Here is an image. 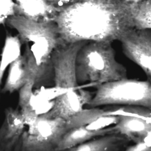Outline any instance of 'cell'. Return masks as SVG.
<instances>
[{
    "label": "cell",
    "mask_w": 151,
    "mask_h": 151,
    "mask_svg": "<svg viewBox=\"0 0 151 151\" xmlns=\"http://www.w3.org/2000/svg\"><path fill=\"white\" fill-rule=\"evenodd\" d=\"M53 21L64 44L112 43L134 29L125 0H77L60 8Z\"/></svg>",
    "instance_id": "cell-1"
},
{
    "label": "cell",
    "mask_w": 151,
    "mask_h": 151,
    "mask_svg": "<svg viewBox=\"0 0 151 151\" xmlns=\"http://www.w3.org/2000/svg\"><path fill=\"white\" fill-rule=\"evenodd\" d=\"M78 84L96 85L127 78V69L116 59L112 43L88 42L80 48L76 61Z\"/></svg>",
    "instance_id": "cell-2"
},
{
    "label": "cell",
    "mask_w": 151,
    "mask_h": 151,
    "mask_svg": "<svg viewBox=\"0 0 151 151\" xmlns=\"http://www.w3.org/2000/svg\"><path fill=\"white\" fill-rule=\"evenodd\" d=\"M6 24L17 31L23 44L29 43L30 49L38 65L49 61L53 52L64 44L53 20L37 22L15 15L8 19Z\"/></svg>",
    "instance_id": "cell-3"
},
{
    "label": "cell",
    "mask_w": 151,
    "mask_h": 151,
    "mask_svg": "<svg viewBox=\"0 0 151 151\" xmlns=\"http://www.w3.org/2000/svg\"><path fill=\"white\" fill-rule=\"evenodd\" d=\"M90 108L106 105L140 106L151 109V81L127 78L96 86Z\"/></svg>",
    "instance_id": "cell-4"
},
{
    "label": "cell",
    "mask_w": 151,
    "mask_h": 151,
    "mask_svg": "<svg viewBox=\"0 0 151 151\" xmlns=\"http://www.w3.org/2000/svg\"><path fill=\"white\" fill-rule=\"evenodd\" d=\"M24 132L22 149L25 151H55L65 133L70 130L67 120L39 116Z\"/></svg>",
    "instance_id": "cell-5"
},
{
    "label": "cell",
    "mask_w": 151,
    "mask_h": 151,
    "mask_svg": "<svg viewBox=\"0 0 151 151\" xmlns=\"http://www.w3.org/2000/svg\"><path fill=\"white\" fill-rule=\"evenodd\" d=\"M86 41L63 44L52 53L51 62L54 72L55 86L64 89L89 87V84L78 85L76 76V61L80 48Z\"/></svg>",
    "instance_id": "cell-6"
},
{
    "label": "cell",
    "mask_w": 151,
    "mask_h": 151,
    "mask_svg": "<svg viewBox=\"0 0 151 151\" xmlns=\"http://www.w3.org/2000/svg\"><path fill=\"white\" fill-rule=\"evenodd\" d=\"M119 41L125 56L140 67L151 81V29H132Z\"/></svg>",
    "instance_id": "cell-7"
},
{
    "label": "cell",
    "mask_w": 151,
    "mask_h": 151,
    "mask_svg": "<svg viewBox=\"0 0 151 151\" xmlns=\"http://www.w3.org/2000/svg\"><path fill=\"white\" fill-rule=\"evenodd\" d=\"M92 98V93L83 88L71 89L56 98L52 109L42 115L47 118L68 120L82 111Z\"/></svg>",
    "instance_id": "cell-8"
},
{
    "label": "cell",
    "mask_w": 151,
    "mask_h": 151,
    "mask_svg": "<svg viewBox=\"0 0 151 151\" xmlns=\"http://www.w3.org/2000/svg\"><path fill=\"white\" fill-rule=\"evenodd\" d=\"M16 15L37 22L52 21L60 8L46 0H14Z\"/></svg>",
    "instance_id": "cell-9"
},
{
    "label": "cell",
    "mask_w": 151,
    "mask_h": 151,
    "mask_svg": "<svg viewBox=\"0 0 151 151\" xmlns=\"http://www.w3.org/2000/svg\"><path fill=\"white\" fill-rule=\"evenodd\" d=\"M25 125L21 112L12 108L7 109L0 129V150H11L22 138Z\"/></svg>",
    "instance_id": "cell-10"
},
{
    "label": "cell",
    "mask_w": 151,
    "mask_h": 151,
    "mask_svg": "<svg viewBox=\"0 0 151 151\" xmlns=\"http://www.w3.org/2000/svg\"><path fill=\"white\" fill-rule=\"evenodd\" d=\"M117 116V122L113 126L115 132L124 136L129 141L135 143L144 141L151 135V122L137 116Z\"/></svg>",
    "instance_id": "cell-11"
},
{
    "label": "cell",
    "mask_w": 151,
    "mask_h": 151,
    "mask_svg": "<svg viewBox=\"0 0 151 151\" xmlns=\"http://www.w3.org/2000/svg\"><path fill=\"white\" fill-rule=\"evenodd\" d=\"M114 133H116L113 127L99 130L89 129L86 125L75 127L69 130L65 133L55 151H68L94 138Z\"/></svg>",
    "instance_id": "cell-12"
},
{
    "label": "cell",
    "mask_w": 151,
    "mask_h": 151,
    "mask_svg": "<svg viewBox=\"0 0 151 151\" xmlns=\"http://www.w3.org/2000/svg\"><path fill=\"white\" fill-rule=\"evenodd\" d=\"M129 141L118 133L101 136L97 139L89 140L68 150L71 151H117L125 146Z\"/></svg>",
    "instance_id": "cell-13"
},
{
    "label": "cell",
    "mask_w": 151,
    "mask_h": 151,
    "mask_svg": "<svg viewBox=\"0 0 151 151\" xmlns=\"http://www.w3.org/2000/svg\"><path fill=\"white\" fill-rule=\"evenodd\" d=\"M29 82H30L29 76L22 55L9 66L8 75L2 91L12 93L20 90Z\"/></svg>",
    "instance_id": "cell-14"
},
{
    "label": "cell",
    "mask_w": 151,
    "mask_h": 151,
    "mask_svg": "<svg viewBox=\"0 0 151 151\" xmlns=\"http://www.w3.org/2000/svg\"><path fill=\"white\" fill-rule=\"evenodd\" d=\"M23 43L19 36L7 34L1 54L0 87L7 69L21 55Z\"/></svg>",
    "instance_id": "cell-15"
},
{
    "label": "cell",
    "mask_w": 151,
    "mask_h": 151,
    "mask_svg": "<svg viewBox=\"0 0 151 151\" xmlns=\"http://www.w3.org/2000/svg\"><path fill=\"white\" fill-rule=\"evenodd\" d=\"M130 13L134 29H151V0L130 2Z\"/></svg>",
    "instance_id": "cell-16"
},
{
    "label": "cell",
    "mask_w": 151,
    "mask_h": 151,
    "mask_svg": "<svg viewBox=\"0 0 151 151\" xmlns=\"http://www.w3.org/2000/svg\"><path fill=\"white\" fill-rule=\"evenodd\" d=\"M33 82H28L19 91V106L21 114L25 125L29 126L34 122L39 115L34 111L31 106V100L34 94Z\"/></svg>",
    "instance_id": "cell-17"
},
{
    "label": "cell",
    "mask_w": 151,
    "mask_h": 151,
    "mask_svg": "<svg viewBox=\"0 0 151 151\" xmlns=\"http://www.w3.org/2000/svg\"><path fill=\"white\" fill-rule=\"evenodd\" d=\"M112 115H127L140 117L151 122V109L140 106H124L111 112Z\"/></svg>",
    "instance_id": "cell-18"
},
{
    "label": "cell",
    "mask_w": 151,
    "mask_h": 151,
    "mask_svg": "<svg viewBox=\"0 0 151 151\" xmlns=\"http://www.w3.org/2000/svg\"><path fill=\"white\" fill-rule=\"evenodd\" d=\"M70 90L71 89H64L55 86H54L50 87L42 86L40 89L37 91L34 92V93L36 96L42 100L50 101L54 100L58 96Z\"/></svg>",
    "instance_id": "cell-19"
},
{
    "label": "cell",
    "mask_w": 151,
    "mask_h": 151,
    "mask_svg": "<svg viewBox=\"0 0 151 151\" xmlns=\"http://www.w3.org/2000/svg\"><path fill=\"white\" fill-rule=\"evenodd\" d=\"M14 0H0V25H5L8 19L16 15Z\"/></svg>",
    "instance_id": "cell-20"
},
{
    "label": "cell",
    "mask_w": 151,
    "mask_h": 151,
    "mask_svg": "<svg viewBox=\"0 0 151 151\" xmlns=\"http://www.w3.org/2000/svg\"><path fill=\"white\" fill-rule=\"evenodd\" d=\"M118 120L117 116H103L93 121L87 125L86 128L89 129L99 130L107 128L108 126L115 124Z\"/></svg>",
    "instance_id": "cell-21"
},
{
    "label": "cell",
    "mask_w": 151,
    "mask_h": 151,
    "mask_svg": "<svg viewBox=\"0 0 151 151\" xmlns=\"http://www.w3.org/2000/svg\"><path fill=\"white\" fill-rule=\"evenodd\" d=\"M125 148L126 151H151V146L144 141L137 142L135 145L126 147Z\"/></svg>",
    "instance_id": "cell-22"
},
{
    "label": "cell",
    "mask_w": 151,
    "mask_h": 151,
    "mask_svg": "<svg viewBox=\"0 0 151 151\" xmlns=\"http://www.w3.org/2000/svg\"><path fill=\"white\" fill-rule=\"evenodd\" d=\"M59 7L65 6L76 2L77 0H46Z\"/></svg>",
    "instance_id": "cell-23"
}]
</instances>
